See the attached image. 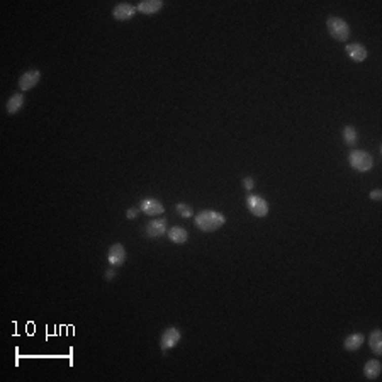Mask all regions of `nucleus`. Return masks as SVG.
I'll list each match as a JSON object with an SVG mask.
<instances>
[{
	"mask_svg": "<svg viewBox=\"0 0 382 382\" xmlns=\"http://www.w3.org/2000/svg\"><path fill=\"white\" fill-rule=\"evenodd\" d=\"M243 187L246 188V192L253 190V187H255L253 178H251V177H245V178H243Z\"/></svg>",
	"mask_w": 382,
	"mask_h": 382,
	"instance_id": "obj_20",
	"label": "nucleus"
},
{
	"mask_svg": "<svg viewBox=\"0 0 382 382\" xmlns=\"http://www.w3.org/2000/svg\"><path fill=\"white\" fill-rule=\"evenodd\" d=\"M167 235H168V238H170V241H173V243H177V245H183L188 240L187 230L182 228V226H173V228L167 231Z\"/></svg>",
	"mask_w": 382,
	"mask_h": 382,
	"instance_id": "obj_14",
	"label": "nucleus"
},
{
	"mask_svg": "<svg viewBox=\"0 0 382 382\" xmlns=\"http://www.w3.org/2000/svg\"><path fill=\"white\" fill-rule=\"evenodd\" d=\"M348 162H350V167L354 168V170L360 172V173L369 172L370 168L374 167V158H372V155L367 151H362V149H354V151H350V155H348Z\"/></svg>",
	"mask_w": 382,
	"mask_h": 382,
	"instance_id": "obj_3",
	"label": "nucleus"
},
{
	"mask_svg": "<svg viewBox=\"0 0 382 382\" xmlns=\"http://www.w3.org/2000/svg\"><path fill=\"white\" fill-rule=\"evenodd\" d=\"M180 338H182V333L178 328L175 326L167 328V330L162 333V338H160V348L163 354H167L168 350L175 348L178 345V341H180Z\"/></svg>",
	"mask_w": 382,
	"mask_h": 382,
	"instance_id": "obj_4",
	"label": "nucleus"
},
{
	"mask_svg": "<svg viewBox=\"0 0 382 382\" xmlns=\"http://www.w3.org/2000/svg\"><path fill=\"white\" fill-rule=\"evenodd\" d=\"M162 7H163V0H143V2H139L136 6L138 12L146 14V16H153V14L160 12Z\"/></svg>",
	"mask_w": 382,
	"mask_h": 382,
	"instance_id": "obj_11",
	"label": "nucleus"
},
{
	"mask_svg": "<svg viewBox=\"0 0 382 382\" xmlns=\"http://www.w3.org/2000/svg\"><path fill=\"white\" fill-rule=\"evenodd\" d=\"M24 105V95L22 94H14L11 99L7 100V112L14 116L22 109Z\"/></svg>",
	"mask_w": 382,
	"mask_h": 382,
	"instance_id": "obj_17",
	"label": "nucleus"
},
{
	"mask_svg": "<svg viewBox=\"0 0 382 382\" xmlns=\"http://www.w3.org/2000/svg\"><path fill=\"white\" fill-rule=\"evenodd\" d=\"M343 141L348 146H355L359 143V131H357L354 126H345V129H343Z\"/></svg>",
	"mask_w": 382,
	"mask_h": 382,
	"instance_id": "obj_18",
	"label": "nucleus"
},
{
	"mask_svg": "<svg viewBox=\"0 0 382 382\" xmlns=\"http://www.w3.org/2000/svg\"><path fill=\"white\" fill-rule=\"evenodd\" d=\"M246 207L253 216L257 217H265L269 214V202L260 196L251 194L246 197Z\"/></svg>",
	"mask_w": 382,
	"mask_h": 382,
	"instance_id": "obj_5",
	"label": "nucleus"
},
{
	"mask_svg": "<svg viewBox=\"0 0 382 382\" xmlns=\"http://www.w3.org/2000/svg\"><path fill=\"white\" fill-rule=\"evenodd\" d=\"M380 369H382L380 362L377 360V359H372V360H369V362H367V364L364 365V375H365L369 380H375L377 377L380 375Z\"/></svg>",
	"mask_w": 382,
	"mask_h": 382,
	"instance_id": "obj_15",
	"label": "nucleus"
},
{
	"mask_svg": "<svg viewBox=\"0 0 382 382\" xmlns=\"http://www.w3.org/2000/svg\"><path fill=\"white\" fill-rule=\"evenodd\" d=\"M167 233V219H153L146 224V235L149 238H158V236Z\"/></svg>",
	"mask_w": 382,
	"mask_h": 382,
	"instance_id": "obj_12",
	"label": "nucleus"
},
{
	"mask_svg": "<svg viewBox=\"0 0 382 382\" xmlns=\"http://www.w3.org/2000/svg\"><path fill=\"white\" fill-rule=\"evenodd\" d=\"M365 343V335L364 333H354V335L347 336L345 341H343V347L348 352H357L359 348Z\"/></svg>",
	"mask_w": 382,
	"mask_h": 382,
	"instance_id": "obj_13",
	"label": "nucleus"
},
{
	"mask_svg": "<svg viewBox=\"0 0 382 382\" xmlns=\"http://www.w3.org/2000/svg\"><path fill=\"white\" fill-rule=\"evenodd\" d=\"M138 212H139L138 207H131V209L128 211V214H126V217H128V219H134V217L138 216Z\"/></svg>",
	"mask_w": 382,
	"mask_h": 382,
	"instance_id": "obj_22",
	"label": "nucleus"
},
{
	"mask_svg": "<svg viewBox=\"0 0 382 382\" xmlns=\"http://www.w3.org/2000/svg\"><path fill=\"white\" fill-rule=\"evenodd\" d=\"M116 277V270H107V272H105V279H107V280H110V279H114Z\"/></svg>",
	"mask_w": 382,
	"mask_h": 382,
	"instance_id": "obj_23",
	"label": "nucleus"
},
{
	"mask_svg": "<svg viewBox=\"0 0 382 382\" xmlns=\"http://www.w3.org/2000/svg\"><path fill=\"white\" fill-rule=\"evenodd\" d=\"M126 257H128V253H126V248L121 243H114L109 248L107 260H109V263L112 265V267H121V265H124Z\"/></svg>",
	"mask_w": 382,
	"mask_h": 382,
	"instance_id": "obj_7",
	"label": "nucleus"
},
{
	"mask_svg": "<svg viewBox=\"0 0 382 382\" xmlns=\"http://www.w3.org/2000/svg\"><path fill=\"white\" fill-rule=\"evenodd\" d=\"M194 222L201 231H204V233H212V231L219 230L221 226L224 224L226 217H224V214H221V212H217V211L206 209V211H201L199 214L194 217Z\"/></svg>",
	"mask_w": 382,
	"mask_h": 382,
	"instance_id": "obj_1",
	"label": "nucleus"
},
{
	"mask_svg": "<svg viewBox=\"0 0 382 382\" xmlns=\"http://www.w3.org/2000/svg\"><path fill=\"white\" fill-rule=\"evenodd\" d=\"M177 212H178V214H180L182 217H190V216H192L190 206L183 204V202H180V204H177Z\"/></svg>",
	"mask_w": 382,
	"mask_h": 382,
	"instance_id": "obj_19",
	"label": "nucleus"
},
{
	"mask_svg": "<svg viewBox=\"0 0 382 382\" xmlns=\"http://www.w3.org/2000/svg\"><path fill=\"white\" fill-rule=\"evenodd\" d=\"M139 211H143L146 216H160L165 212V206L158 199H143L139 204Z\"/></svg>",
	"mask_w": 382,
	"mask_h": 382,
	"instance_id": "obj_9",
	"label": "nucleus"
},
{
	"mask_svg": "<svg viewBox=\"0 0 382 382\" xmlns=\"http://www.w3.org/2000/svg\"><path fill=\"white\" fill-rule=\"evenodd\" d=\"M326 29L333 40H336L340 43H345V41H348V37H350V26H348L345 19H341V17L328 19Z\"/></svg>",
	"mask_w": 382,
	"mask_h": 382,
	"instance_id": "obj_2",
	"label": "nucleus"
},
{
	"mask_svg": "<svg viewBox=\"0 0 382 382\" xmlns=\"http://www.w3.org/2000/svg\"><path fill=\"white\" fill-rule=\"evenodd\" d=\"M138 12L136 6H131V4H118L112 9V17L116 21H129V19L134 17V14Z\"/></svg>",
	"mask_w": 382,
	"mask_h": 382,
	"instance_id": "obj_8",
	"label": "nucleus"
},
{
	"mask_svg": "<svg viewBox=\"0 0 382 382\" xmlns=\"http://www.w3.org/2000/svg\"><path fill=\"white\" fill-rule=\"evenodd\" d=\"M370 199L372 201H380L382 199V190H380V188H374V190L370 192Z\"/></svg>",
	"mask_w": 382,
	"mask_h": 382,
	"instance_id": "obj_21",
	"label": "nucleus"
},
{
	"mask_svg": "<svg viewBox=\"0 0 382 382\" xmlns=\"http://www.w3.org/2000/svg\"><path fill=\"white\" fill-rule=\"evenodd\" d=\"M41 80V71L40 70H27L26 73L21 75V79H19V89H21L22 92L26 90H31L34 89V87L40 84Z\"/></svg>",
	"mask_w": 382,
	"mask_h": 382,
	"instance_id": "obj_6",
	"label": "nucleus"
},
{
	"mask_svg": "<svg viewBox=\"0 0 382 382\" xmlns=\"http://www.w3.org/2000/svg\"><path fill=\"white\" fill-rule=\"evenodd\" d=\"M369 347L372 350V354L380 357L382 355V331L380 330H374L369 336Z\"/></svg>",
	"mask_w": 382,
	"mask_h": 382,
	"instance_id": "obj_16",
	"label": "nucleus"
},
{
	"mask_svg": "<svg viewBox=\"0 0 382 382\" xmlns=\"http://www.w3.org/2000/svg\"><path fill=\"white\" fill-rule=\"evenodd\" d=\"M347 55L350 56V60H354L355 63H362L367 58V48L360 43H352V45H347Z\"/></svg>",
	"mask_w": 382,
	"mask_h": 382,
	"instance_id": "obj_10",
	"label": "nucleus"
}]
</instances>
